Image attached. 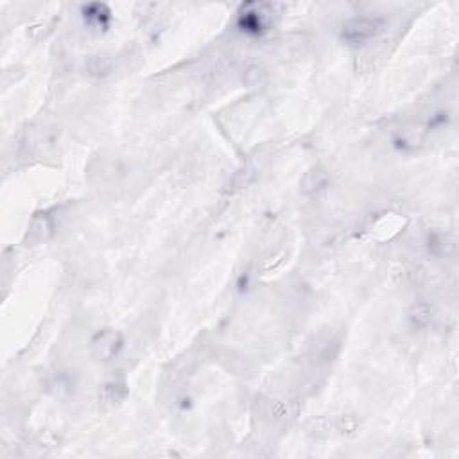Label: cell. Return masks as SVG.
<instances>
[{
    "instance_id": "cell-1",
    "label": "cell",
    "mask_w": 459,
    "mask_h": 459,
    "mask_svg": "<svg viewBox=\"0 0 459 459\" xmlns=\"http://www.w3.org/2000/svg\"><path fill=\"white\" fill-rule=\"evenodd\" d=\"M380 29H382V20L375 18V16H356L343 25L341 36L348 45L357 47V45H364L377 38Z\"/></svg>"
},
{
    "instance_id": "cell-2",
    "label": "cell",
    "mask_w": 459,
    "mask_h": 459,
    "mask_svg": "<svg viewBox=\"0 0 459 459\" xmlns=\"http://www.w3.org/2000/svg\"><path fill=\"white\" fill-rule=\"evenodd\" d=\"M122 348V336L113 330V328H106L101 334H97V338L92 343V350H94V357L101 362L112 361L113 357L117 356Z\"/></svg>"
},
{
    "instance_id": "cell-3",
    "label": "cell",
    "mask_w": 459,
    "mask_h": 459,
    "mask_svg": "<svg viewBox=\"0 0 459 459\" xmlns=\"http://www.w3.org/2000/svg\"><path fill=\"white\" fill-rule=\"evenodd\" d=\"M127 397V388L122 380H108L101 386L99 391V402L104 409H113L121 406Z\"/></svg>"
},
{
    "instance_id": "cell-4",
    "label": "cell",
    "mask_w": 459,
    "mask_h": 459,
    "mask_svg": "<svg viewBox=\"0 0 459 459\" xmlns=\"http://www.w3.org/2000/svg\"><path fill=\"white\" fill-rule=\"evenodd\" d=\"M52 232H54V225H52V219L47 214H38L34 216V219L31 221V226H29L27 232V243L31 246H38V244L47 243L51 239Z\"/></svg>"
},
{
    "instance_id": "cell-5",
    "label": "cell",
    "mask_w": 459,
    "mask_h": 459,
    "mask_svg": "<svg viewBox=\"0 0 459 459\" xmlns=\"http://www.w3.org/2000/svg\"><path fill=\"white\" fill-rule=\"evenodd\" d=\"M328 182L330 178L323 167H312L305 173L303 179H301V190L305 194H319L328 187Z\"/></svg>"
},
{
    "instance_id": "cell-6",
    "label": "cell",
    "mask_w": 459,
    "mask_h": 459,
    "mask_svg": "<svg viewBox=\"0 0 459 459\" xmlns=\"http://www.w3.org/2000/svg\"><path fill=\"white\" fill-rule=\"evenodd\" d=\"M86 71L90 75L94 77H106V75L112 74L115 71V60H113L112 54H106V52H99L90 56L86 61Z\"/></svg>"
},
{
    "instance_id": "cell-7",
    "label": "cell",
    "mask_w": 459,
    "mask_h": 459,
    "mask_svg": "<svg viewBox=\"0 0 459 459\" xmlns=\"http://www.w3.org/2000/svg\"><path fill=\"white\" fill-rule=\"evenodd\" d=\"M267 81V74L262 66L249 65L248 69H244L243 72V83L246 86L257 88V86H264Z\"/></svg>"
},
{
    "instance_id": "cell-8",
    "label": "cell",
    "mask_w": 459,
    "mask_h": 459,
    "mask_svg": "<svg viewBox=\"0 0 459 459\" xmlns=\"http://www.w3.org/2000/svg\"><path fill=\"white\" fill-rule=\"evenodd\" d=\"M255 167H251V165H244V167H240L237 173L232 176V190H243V188H246L248 185H251V182L255 179Z\"/></svg>"
},
{
    "instance_id": "cell-9",
    "label": "cell",
    "mask_w": 459,
    "mask_h": 459,
    "mask_svg": "<svg viewBox=\"0 0 459 459\" xmlns=\"http://www.w3.org/2000/svg\"><path fill=\"white\" fill-rule=\"evenodd\" d=\"M409 318H411L412 323L418 325V327H425V325L432 319V309L427 303H418L411 309Z\"/></svg>"
},
{
    "instance_id": "cell-10",
    "label": "cell",
    "mask_w": 459,
    "mask_h": 459,
    "mask_svg": "<svg viewBox=\"0 0 459 459\" xmlns=\"http://www.w3.org/2000/svg\"><path fill=\"white\" fill-rule=\"evenodd\" d=\"M339 429H341V432L351 434V432H356L359 429V422H357L356 417H341V420H339Z\"/></svg>"
}]
</instances>
